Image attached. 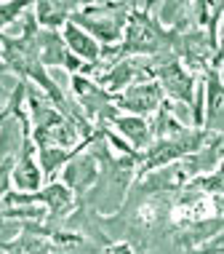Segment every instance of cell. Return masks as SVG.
Returning <instances> with one entry per match:
<instances>
[{
  "instance_id": "6da1fadb",
  "label": "cell",
  "mask_w": 224,
  "mask_h": 254,
  "mask_svg": "<svg viewBox=\"0 0 224 254\" xmlns=\"http://www.w3.org/2000/svg\"><path fill=\"white\" fill-rule=\"evenodd\" d=\"M131 8L134 5L126 3H91V5H80L70 16V22L78 24L83 32H88L101 49H110V46H118L120 38H123Z\"/></svg>"
},
{
  "instance_id": "7a4b0ae2",
  "label": "cell",
  "mask_w": 224,
  "mask_h": 254,
  "mask_svg": "<svg viewBox=\"0 0 224 254\" xmlns=\"http://www.w3.org/2000/svg\"><path fill=\"white\" fill-rule=\"evenodd\" d=\"M99 174H101V158H99L96 150H93V145H88L83 153H78L62 169V180L59 182L72 190V195L78 198V206H80L83 198L93 190V185L99 182Z\"/></svg>"
},
{
  "instance_id": "3957f363",
  "label": "cell",
  "mask_w": 224,
  "mask_h": 254,
  "mask_svg": "<svg viewBox=\"0 0 224 254\" xmlns=\"http://www.w3.org/2000/svg\"><path fill=\"white\" fill-rule=\"evenodd\" d=\"M222 54H216L214 62L203 70V131L222 134V115H224V88H222Z\"/></svg>"
},
{
  "instance_id": "277c9868",
  "label": "cell",
  "mask_w": 224,
  "mask_h": 254,
  "mask_svg": "<svg viewBox=\"0 0 224 254\" xmlns=\"http://www.w3.org/2000/svg\"><path fill=\"white\" fill-rule=\"evenodd\" d=\"M163 102H166V97H163L160 86L155 80H136V83H131L112 97L115 110H123L126 115H139V118L155 115Z\"/></svg>"
},
{
  "instance_id": "5b68a950",
  "label": "cell",
  "mask_w": 224,
  "mask_h": 254,
  "mask_svg": "<svg viewBox=\"0 0 224 254\" xmlns=\"http://www.w3.org/2000/svg\"><path fill=\"white\" fill-rule=\"evenodd\" d=\"M107 123H110V126L115 128V134H118L120 139H126L128 145L136 150V153H141V150H147L149 145H152V126H149L147 118L115 113ZM107 123H104V126H107Z\"/></svg>"
},
{
  "instance_id": "8992f818",
  "label": "cell",
  "mask_w": 224,
  "mask_h": 254,
  "mask_svg": "<svg viewBox=\"0 0 224 254\" xmlns=\"http://www.w3.org/2000/svg\"><path fill=\"white\" fill-rule=\"evenodd\" d=\"M59 35H62L67 51H70L83 67H93V64L101 59V46H99L91 35H88V32L80 30L78 24L67 22V24L62 27V32H59Z\"/></svg>"
},
{
  "instance_id": "52a82bcc",
  "label": "cell",
  "mask_w": 224,
  "mask_h": 254,
  "mask_svg": "<svg viewBox=\"0 0 224 254\" xmlns=\"http://www.w3.org/2000/svg\"><path fill=\"white\" fill-rule=\"evenodd\" d=\"M80 8V3H62V0H40L32 3V19L38 30L62 32V27L70 22V16Z\"/></svg>"
},
{
  "instance_id": "ba28073f",
  "label": "cell",
  "mask_w": 224,
  "mask_h": 254,
  "mask_svg": "<svg viewBox=\"0 0 224 254\" xmlns=\"http://www.w3.org/2000/svg\"><path fill=\"white\" fill-rule=\"evenodd\" d=\"M30 8H32V3H0V30H5L8 24H13Z\"/></svg>"
},
{
  "instance_id": "9c48e42d",
  "label": "cell",
  "mask_w": 224,
  "mask_h": 254,
  "mask_svg": "<svg viewBox=\"0 0 224 254\" xmlns=\"http://www.w3.org/2000/svg\"><path fill=\"white\" fill-rule=\"evenodd\" d=\"M104 254H136V249H134L131 241H107Z\"/></svg>"
}]
</instances>
